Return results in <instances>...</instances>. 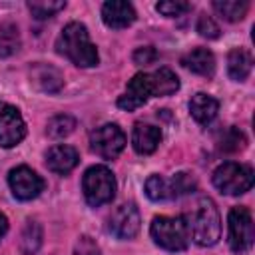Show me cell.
<instances>
[{
	"instance_id": "obj_1",
	"label": "cell",
	"mask_w": 255,
	"mask_h": 255,
	"mask_svg": "<svg viewBox=\"0 0 255 255\" xmlns=\"http://www.w3.org/2000/svg\"><path fill=\"white\" fill-rule=\"evenodd\" d=\"M56 50L78 68H92L100 60L96 46L90 42L88 28L80 22H70L68 26H64L56 40Z\"/></svg>"
},
{
	"instance_id": "obj_2",
	"label": "cell",
	"mask_w": 255,
	"mask_h": 255,
	"mask_svg": "<svg viewBox=\"0 0 255 255\" xmlns=\"http://www.w3.org/2000/svg\"><path fill=\"white\" fill-rule=\"evenodd\" d=\"M187 225H189V233L197 245L211 247L217 243V239L221 235V219H219V211L211 197L199 199Z\"/></svg>"
},
{
	"instance_id": "obj_3",
	"label": "cell",
	"mask_w": 255,
	"mask_h": 255,
	"mask_svg": "<svg viewBox=\"0 0 255 255\" xmlns=\"http://www.w3.org/2000/svg\"><path fill=\"white\" fill-rule=\"evenodd\" d=\"M149 231H151L153 241L167 251H183L191 239L187 219L181 215H177V217L159 215L151 221Z\"/></svg>"
},
{
	"instance_id": "obj_4",
	"label": "cell",
	"mask_w": 255,
	"mask_h": 255,
	"mask_svg": "<svg viewBox=\"0 0 255 255\" xmlns=\"http://www.w3.org/2000/svg\"><path fill=\"white\" fill-rule=\"evenodd\" d=\"M84 197L92 207L110 203L116 195V177L106 165H92L82 179Z\"/></svg>"
},
{
	"instance_id": "obj_5",
	"label": "cell",
	"mask_w": 255,
	"mask_h": 255,
	"mask_svg": "<svg viewBox=\"0 0 255 255\" xmlns=\"http://www.w3.org/2000/svg\"><path fill=\"white\" fill-rule=\"evenodd\" d=\"M213 185L227 195H241L253 185V169L245 163L225 161L213 171Z\"/></svg>"
},
{
	"instance_id": "obj_6",
	"label": "cell",
	"mask_w": 255,
	"mask_h": 255,
	"mask_svg": "<svg viewBox=\"0 0 255 255\" xmlns=\"http://www.w3.org/2000/svg\"><path fill=\"white\" fill-rule=\"evenodd\" d=\"M90 147L94 153H98L104 159L118 157L126 147V133L116 124L100 126L90 135Z\"/></svg>"
},
{
	"instance_id": "obj_7",
	"label": "cell",
	"mask_w": 255,
	"mask_h": 255,
	"mask_svg": "<svg viewBox=\"0 0 255 255\" xmlns=\"http://www.w3.org/2000/svg\"><path fill=\"white\" fill-rule=\"evenodd\" d=\"M229 247L235 253H243L253 245V217L247 207H233L229 211Z\"/></svg>"
},
{
	"instance_id": "obj_8",
	"label": "cell",
	"mask_w": 255,
	"mask_h": 255,
	"mask_svg": "<svg viewBox=\"0 0 255 255\" xmlns=\"http://www.w3.org/2000/svg\"><path fill=\"white\" fill-rule=\"evenodd\" d=\"M26 135V124L20 116V112L0 102V147H14L18 145Z\"/></svg>"
},
{
	"instance_id": "obj_9",
	"label": "cell",
	"mask_w": 255,
	"mask_h": 255,
	"mask_svg": "<svg viewBox=\"0 0 255 255\" xmlns=\"http://www.w3.org/2000/svg\"><path fill=\"white\" fill-rule=\"evenodd\" d=\"M8 183H10V189H12L14 197H18L22 201L38 197L44 189V179L34 169H30L26 165L14 167L8 175Z\"/></svg>"
},
{
	"instance_id": "obj_10",
	"label": "cell",
	"mask_w": 255,
	"mask_h": 255,
	"mask_svg": "<svg viewBox=\"0 0 255 255\" xmlns=\"http://www.w3.org/2000/svg\"><path fill=\"white\" fill-rule=\"evenodd\" d=\"M139 223L141 219H139L137 207L133 203H124L112 213L108 221V229L118 239H131L139 231Z\"/></svg>"
},
{
	"instance_id": "obj_11",
	"label": "cell",
	"mask_w": 255,
	"mask_h": 255,
	"mask_svg": "<svg viewBox=\"0 0 255 255\" xmlns=\"http://www.w3.org/2000/svg\"><path fill=\"white\" fill-rule=\"evenodd\" d=\"M151 82H149V74H135L128 88H126V94L118 98V106L126 112H131L139 106H143L149 98H151Z\"/></svg>"
},
{
	"instance_id": "obj_12",
	"label": "cell",
	"mask_w": 255,
	"mask_h": 255,
	"mask_svg": "<svg viewBox=\"0 0 255 255\" xmlns=\"http://www.w3.org/2000/svg\"><path fill=\"white\" fill-rule=\"evenodd\" d=\"M102 20L110 28H128L135 20V10L129 2L124 0H110L102 6Z\"/></svg>"
},
{
	"instance_id": "obj_13",
	"label": "cell",
	"mask_w": 255,
	"mask_h": 255,
	"mask_svg": "<svg viewBox=\"0 0 255 255\" xmlns=\"http://www.w3.org/2000/svg\"><path fill=\"white\" fill-rule=\"evenodd\" d=\"M78 151L72 147V145H66V143H58V145H52L46 153V165L50 171L54 173H60V175H66L70 173L76 165H78Z\"/></svg>"
},
{
	"instance_id": "obj_14",
	"label": "cell",
	"mask_w": 255,
	"mask_h": 255,
	"mask_svg": "<svg viewBox=\"0 0 255 255\" xmlns=\"http://www.w3.org/2000/svg\"><path fill=\"white\" fill-rule=\"evenodd\" d=\"M30 78L36 88H40L42 92H48V94H54L64 86V76L60 74V70L50 64H42V62L32 66Z\"/></svg>"
},
{
	"instance_id": "obj_15",
	"label": "cell",
	"mask_w": 255,
	"mask_h": 255,
	"mask_svg": "<svg viewBox=\"0 0 255 255\" xmlns=\"http://www.w3.org/2000/svg\"><path fill=\"white\" fill-rule=\"evenodd\" d=\"M161 141V129L149 124H135L133 131H131V145L137 153L141 155H149L157 149Z\"/></svg>"
},
{
	"instance_id": "obj_16",
	"label": "cell",
	"mask_w": 255,
	"mask_h": 255,
	"mask_svg": "<svg viewBox=\"0 0 255 255\" xmlns=\"http://www.w3.org/2000/svg\"><path fill=\"white\" fill-rule=\"evenodd\" d=\"M189 112H191V116H193V120H195L197 124L207 126V124H211V122L215 120V116H217V112H219V102H217L213 96L199 92V94H195V96L191 98V102H189Z\"/></svg>"
},
{
	"instance_id": "obj_17",
	"label": "cell",
	"mask_w": 255,
	"mask_h": 255,
	"mask_svg": "<svg viewBox=\"0 0 255 255\" xmlns=\"http://www.w3.org/2000/svg\"><path fill=\"white\" fill-rule=\"evenodd\" d=\"M181 64L187 70H191L193 74H199L205 78H211L215 72V58L207 48H195V50L187 52L181 58Z\"/></svg>"
},
{
	"instance_id": "obj_18",
	"label": "cell",
	"mask_w": 255,
	"mask_h": 255,
	"mask_svg": "<svg viewBox=\"0 0 255 255\" xmlns=\"http://www.w3.org/2000/svg\"><path fill=\"white\" fill-rule=\"evenodd\" d=\"M253 68V58L245 48H233L227 56V72L231 76V80L235 82H243Z\"/></svg>"
},
{
	"instance_id": "obj_19",
	"label": "cell",
	"mask_w": 255,
	"mask_h": 255,
	"mask_svg": "<svg viewBox=\"0 0 255 255\" xmlns=\"http://www.w3.org/2000/svg\"><path fill=\"white\" fill-rule=\"evenodd\" d=\"M149 82L153 96H171L179 88V80L169 68H159L157 72L149 74Z\"/></svg>"
},
{
	"instance_id": "obj_20",
	"label": "cell",
	"mask_w": 255,
	"mask_h": 255,
	"mask_svg": "<svg viewBox=\"0 0 255 255\" xmlns=\"http://www.w3.org/2000/svg\"><path fill=\"white\" fill-rule=\"evenodd\" d=\"M213 8L227 22H239V20L245 18L249 4L245 0H215L213 2Z\"/></svg>"
},
{
	"instance_id": "obj_21",
	"label": "cell",
	"mask_w": 255,
	"mask_h": 255,
	"mask_svg": "<svg viewBox=\"0 0 255 255\" xmlns=\"http://www.w3.org/2000/svg\"><path fill=\"white\" fill-rule=\"evenodd\" d=\"M20 48V32L12 22L0 24V58H8Z\"/></svg>"
},
{
	"instance_id": "obj_22",
	"label": "cell",
	"mask_w": 255,
	"mask_h": 255,
	"mask_svg": "<svg viewBox=\"0 0 255 255\" xmlns=\"http://www.w3.org/2000/svg\"><path fill=\"white\" fill-rule=\"evenodd\" d=\"M42 243V227L36 221H28L24 231H22V239H20V249L24 255H34L38 251Z\"/></svg>"
},
{
	"instance_id": "obj_23",
	"label": "cell",
	"mask_w": 255,
	"mask_h": 255,
	"mask_svg": "<svg viewBox=\"0 0 255 255\" xmlns=\"http://www.w3.org/2000/svg\"><path fill=\"white\" fill-rule=\"evenodd\" d=\"M64 6H66V2H62V0H30L28 2V10L38 20H44V18L54 16L56 12L64 10Z\"/></svg>"
},
{
	"instance_id": "obj_24",
	"label": "cell",
	"mask_w": 255,
	"mask_h": 255,
	"mask_svg": "<svg viewBox=\"0 0 255 255\" xmlns=\"http://www.w3.org/2000/svg\"><path fill=\"white\" fill-rule=\"evenodd\" d=\"M145 195L151 201H161V199L169 197V183H167V179H163L157 173L149 175L145 179Z\"/></svg>"
},
{
	"instance_id": "obj_25",
	"label": "cell",
	"mask_w": 255,
	"mask_h": 255,
	"mask_svg": "<svg viewBox=\"0 0 255 255\" xmlns=\"http://www.w3.org/2000/svg\"><path fill=\"white\" fill-rule=\"evenodd\" d=\"M74 128H76V120L72 116H56L48 122L46 131L50 137H66L74 131Z\"/></svg>"
},
{
	"instance_id": "obj_26",
	"label": "cell",
	"mask_w": 255,
	"mask_h": 255,
	"mask_svg": "<svg viewBox=\"0 0 255 255\" xmlns=\"http://www.w3.org/2000/svg\"><path fill=\"white\" fill-rule=\"evenodd\" d=\"M245 143H247V139H245L243 131L237 128H229L223 131V135L219 139V149L221 151H237V149H243Z\"/></svg>"
},
{
	"instance_id": "obj_27",
	"label": "cell",
	"mask_w": 255,
	"mask_h": 255,
	"mask_svg": "<svg viewBox=\"0 0 255 255\" xmlns=\"http://www.w3.org/2000/svg\"><path fill=\"white\" fill-rule=\"evenodd\" d=\"M169 183V197H179V195H187V193H191L193 189H195V179H193V175H189V173H185V171H181V173H177L171 181H167Z\"/></svg>"
},
{
	"instance_id": "obj_28",
	"label": "cell",
	"mask_w": 255,
	"mask_h": 255,
	"mask_svg": "<svg viewBox=\"0 0 255 255\" xmlns=\"http://www.w3.org/2000/svg\"><path fill=\"white\" fill-rule=\"evenodd\" d=\"M155 8L163 16H179V14L187 12L191 8V4L189 2H183V0H165V2H157Z\"/></svg>"
},
{
	"instance_id": "obj_29",
	"label": "cell",
	"mask_w": 255,
	"mask_h": 255,
	"mask_svg": "<svg viewBox=\"0 0 255 255\" xmlns=\"http://www.w3.org/2000/svg\"><path fill=\"white\" fill-rule=\"evenodd\" d=\"M197 32H199V36L213 40V38L219 36V26H217L207 14H201V16L197 18Z\"/></svg>"
},
{
	"instance_id": "obj_30",
	"label": "cell",
	"mask_w": 255,
	"mask_h": 255,
	"mask_svg": "<svg viewBox=\"0 0 255 255\" xmlns=\"http://www.w3.org/2000/svg\"><path fill=\"white\" fill-rule=\"evenodd\" d=\"M74 255H100V247H98V243H96L92 237L82 235V237L76 241Z\"/></svg>"
},
{
	"instance_id": "obj_31",
	"label": "cell",
	"mask_w": 255,
	"mask_h": 255,
	"mask_svg": "<svg viewBox=\"0 0 255 255\" xmlns=\"http://www.w3.org/2000/svg\"><path fill=\"white\" fill-rule=\"evenodd\" d=\"M155 58H157V52H155V48H151V46L137 48V50L133 52V62H135V64H139V66L153 64V62H155Z\"/></svg>"
},
{
	"instance_id": "obj_32",
	"label": "cell",
	"mask_w": 255,
	"mask_h": 255,
	"mask_svg": "<svg viewBox=\"0 0 255 255\" xmlns=\"http://www.w3.org/2000/svg\"><path fill=\"white\" fill-rule=\"evenodd\" d=\"M6 231H8V219H6V215L0 211V239L6 235Z\"/></svg>"
}]
</instances>
